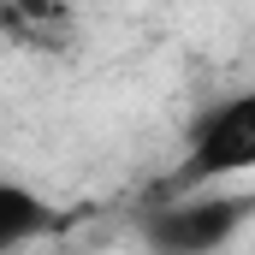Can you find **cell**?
<instances>
[{"instance_id":"1","label":"cell","mask_w":255,"mask_h":255,"mask_svg":"<svg viewBox=\"0 0 255 255\" xmlns=\"http://www.w3.org/2000/svg\"><path fill=\"white\" fill-rule=\"evenodd\" d=\"M250 196H232L220 184H190L178 190L172 202L148 208L142 220V244L160 255H202V250H220L238 238V226L250 220Z\"/></svg>"},{"instance_id":"2","label":"cell","mask_w":255,"mask_h":255,"mask_svg":"<svg viewBox=\"0 0 255 255\" xmlns=\"http://www.w3.org/2000/svg\"><path fill=\"white\" fill-rule=\"evenodd\" d=\"M255 172V89L244 95H226L202 113V125L190 130V148H184V166L172 178V190H190V184H226V178H244Z\"/></svg>"},{"instance_id":"3","label":"cell","mask_w":255,"mask_h":255,"mask_svg":"<svg viewBox=\"0 0 255 255\" xmlns=\"http://www.w3.org/2000/svg\"><path fill=\"white\" fill-rule=\"evenodd\" d=\"M0 30L36 54H60L77 36V12L71 0H0Z\"/></svg>"},{"instance_id":"4","label":"cell","mask_w":255,"mask_h":255,"mask_svg":"<svg viewBox=\"0 0 255 255\" xmlns=\"http://www.w3.org/2000/svg\"><path fill=\"white\" fill-rule=\"evenodd\" d=\"M48 226H54V214H48L42 196L12 184V178H0V250H18V244L42 238Z\"/></svg>"}]
</instances>
